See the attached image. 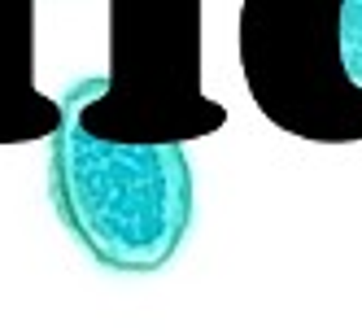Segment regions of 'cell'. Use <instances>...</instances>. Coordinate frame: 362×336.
<instances>
[{
	"instance_id": "1",
	"label": "cell",
	"mask_w": 362,
	"mask_h": 336,
	"mask_svg": "<svg viewBox=\"0 0 362 336\" xmlns=\"http://www.w3.org/2000/svg\"><path fill=\"white\" fill-rule=\"evenodd\" d=\"M48 197L74 245L127 275L162 271L192 227L184 140H110L66 105L48 136Z\"/></svg>"
},
{
	"instance_id": "2",
	"label": "cell",
	"mask_w": 362,
	"mask_h": 336,
	"mask_svg": "<svg viewBox=\"0 0 362 336\" xmlns=\"http://www.w3.org/2000/svg\"><path fill=\"white\" fill-rule=\"evenodd\" d=\"M240 70L279 132L315 144L362 140V0H245Z\"/></svg>"
},
{
	"instance_id": "3",
	"label": "cell",
	"mask_w": 362,
	"mask_h": 336,
	"mask_svg": "<svg viewBox=\"0 0 362 336\" xmlns=\"http://www.w3.org/2000/svg\"><path fill=\"white\" fill-rule=\"evenodd\" d=\"M62 105L110 140H201L227 110L201 88V0H110V66Z\"/></svg>"
},
{
	"instance_id": "4",
	"label": "cell",
	"mask_w": 362,
	"mask_h": 336,
	"mask_svg": "<svg viewBox=\"0 0 362 336\" xmlns=\"http://www.w3.org/2000/svg\"><path fill=\"white\" fill-rule=\"evenodd\" d=\"M62 100L35 88V0H0V144L48 140Z\"/></svg>"
}]
</instances>
